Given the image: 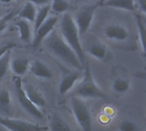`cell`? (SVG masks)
Returning a JSON list of instances; mask_svg holds the SVG:
<instances>
[{"label":"cell","mask_w":146,"mask_h":131,"mask_svg":"<svg viewBox=\"0 0 146 131\" xmlns=\"http://www.w3.org/2000/svg\"><path fill=\"white\" fill-rule=\"evenodd\" d=\"M44 41L49 51L66 65L74 68L77 70L84 69L75 51L63 39L59 33L53 29Z\"/></svg>","instance_id":"cell-1"},{"label":"cell","mask_w":146,"mask_h":131,"mask_svg":"<svg viewBox=\"0 0 146 131\" xmlns=\"http://www.w3.org/2000/svg\"><path fill=\"white\" fill-rule=\"evenodd\" d=\"M60 34L63 39L71 46V48L77 54L81 64L85 66L86 54L85 50L80 42V35L79 33L77 26L74 22V17L68 12L64 13L60 20Z\"/></svg>","instance_id":"cell-2"},{"label":"cell","mask_w":146,"mask_h":131,"mask_svg":"<svg viewBox=\"0 0 146 131\" xmlns=\"http://www.w3.org/2000/svg\"><path fill=\"white\" fill-rule=\"evenodd\" d=\"M81 81L74 90V96L82 99H105L106 94L96 83L87 63L84 66Z\"/></svg>","instance_id":"cell-3"},{"label":"cell","mask_w":146,"mask_h":131,"mask_svg":"<svg viewBox=\"0 0 146 131\" xmlns=\"http://www.w3.org/2000/svg\"><path fill=\"white\" fill-rule=\"evenodd\" d=\"M74 117L82 131H92V121L85 102L78 97H72L70 101Z\"/></svg>","instance_id":"cell-4"},{"label":"cell","mask_w":146,"mask_h":131,"mask_svg":"<svg viewBox=\"0 0 146 131\" xmlns=\"http://www.w3.org/2000/svg\"><path fill=\"white\" fill-rule=\"evenodd\" d=\"M15 88H16V92H17V98H18V101L21 106V108L29 115H31L32 117L42 120L44 118V116L43 114V112L40 111V109L38 107H37L26 95L22 85H21V79L17 76L15 79Z\"/></svg>","instance_id":"cell-5"},{"label":"cell","mask_w":146,"mask_h":131,"mask_svg":"<svg viewBox=\"0 0 146 131\" xmlns=\"http://www.w3.org/2000/svg\"><path fill=\"white\" fill-rule=\"evenodd\" d=\"M98 7V3L86 5L83 7L81 9H80V11L76 14L75 17L74 18L80 36L86 33V32L91 27Z\"/></svg>","instance_id":"cell-6"},{"label":"cell","mask_w":146,"mask_h":131,"mask_svg":"<svg viewBox=\"0 0 146 131\" xmlns=\"http://www.w3.org/2000/svg\"><path fill=\"white\" fill-rule=\"evenodd\" d=\"M0 124L9 131H48L47 126H41L28 121L0 117Z\"/></svg>","instance_id":"cell-7"},{"label":"cell","mask_w":146,"mask_h":131,"mask_svg":"<svg viewBox=\"0 0 146 131\" xmlns=\"http://www.w3.org/2000/svg\"><path fill=\"white\" fill-rule=\"evenodd\" d=\"M57 21L58 18L56 16L47 17L46 20L38 27V29L34 31L32 40V45L33 47H38L44 41V39L54 29V27L56 26Z\"/></svg>","instance_id":"cell-8"},{"label":"cell","mask_w":146,"mask_h":131,"mask_svg":"<svg viewBox=\"0 0 146 131\" xmlns=\"http://www.w3.org/2000/svg\"><path fill=\"white\" fill-rule=\"evenodd\" d=\"M21 85L23 88V90L27 96V98L38 108L44 107L46 105V101L43 94L39 92V90L35 88L33 84L26 82L21 81Z\"/></svg>","instance_id":"cell-9"},{"label":"cell","mask_w":146,"mask_h":131,"mask_svg":"<svg viewBox=\"0 0 146 131\" xmlns=\"http://www.w3.org/2000/svg\"><path fill=\"white\" fill-rule=\"evenodd\" d=\"M106 37L112 40L125 41L129 38V31L121 24H110L104 31Z\"/></svg>","instance_id":"cell-10"},{"label":"cell","mask_w":146,"mask_h":131,"mask_svg":"<svg viewBox=\"0 0 146 131\" xmlns=\"http://www.w3.org/2000/svg\"><path fill=\"white\" fill-rule=\"evenodd\" d=\"M81 77L80 71H70L66 72L62 76L60 84H59V93L62 95L66 94L76 83L79 78Z\"/></svg>","instance_id":"cell-11"},{"label":"cell","mask_w":146,"mask_h":131,"mask_svg":"<svg viewBox=\"0 0 146 131\" xmlns=\"http://www.w3.org/2000/svg\"><path fill=\"white\" fill-rule=\"evenodd\" d=\"M29 71L34 76L41 79H50L52 77V73L50 68L40 60H34L30 63Z\"/></svg>","instance_id":"cell-12"},{"label":"cell","mask_w":146,"mask_h":131,"mask_svg":"<svg viewBox=\"0 0 146 131\" xmlns=\"http://www.w3.org/2000/svg\"><path fill=\"white\" fill-rule=\"evenodd\" d=\"M13 112L12 100L6 89L0 90V117L10 118Z\"/></svg>","instance_id":"cell-13"},{"label":"cell","mask_w":146,"mask_h":131,"mask_svg":"<svg viewBox=\"0 0 146 131\" xmlns=\"http://www.w3.org/2000/svg\"><path fill=\"white\" fill-rule=\"evenodd\" d=\"M15 25L17 27L19 30L20 39L25 43H30L33 40V31L31 23L24 19H19L15 21Z\"/></svg>","instance_id":"cell-14"},{"label":"cell","mask_w":146,"mask_h":131,"mask_svg":"<svg viewBox=\"0 0 146 131\" xmlns=\"http://www.w3.org/2000/svg\"><path fill=\"white\" fill-rule=\"evenodd\" d=\"M86 51L97 59L104 60L108 53L106 46L98 40H93L86 46Z\"/></svg>","instance_id":"cell-15"},{"label":"cell","mask_w":146,"mask_h":131,"mask_svg":"<svg viewBox=\"0 0 146 131\" xmlns=\"http://www.w3.org/2000/svg\"><path fill=\"white\" fill-rule=\"evenodd\" d=\"M98 5L123 9L127 11H133L136 8L134 0H105L98 3Z\"/></svg>","instance_id":"cell-16"},{"label":"cell","mask_w":146,"mask_h":131,"mask_svg":"<svg viewBox=\"0 0 146 131\" xmlns=\"http://www.w3.org/2000/svg\"><path fill=\"white\" fill-rule=\"evenodd\" d=\"M30 63L26 58H15L10 60L9 67L12 72L17 76H24L29 70Z\"/></svg>","instance_id":"cell-17"},{"label":"cell","mask_w":146,"mask_h":131,"mask_svg":"<svg viewBox=\"0 0 146 131\" xmlns=\"http://www.w3.org/2000/svg\"><path fill=\"white\" fill-rule=\"evenodd\" d=\"M36 13H37L36 5H34L33 3L30 2H26L22 9L19 11L18 16L21 19H24V20L28 21L29 22L33 23Z\"/></svg>","instance_id":"cell-18"},{"label":"cell","mask_w":146,"mask_h":131,"mask_svg":"<svg viewBox=\"0 0 146 131\" xmlns=\"http://www.w3.org/2000/svg\"><path fill=\"white\" fill-rule=\"evenodd\" d=\"M50 131H74L70 126L57 114H53L50 121Z\"/></svg>","instance_id":"cell-19"},{"label":"cell","mask_w":146,"mask_h":131,"mask_svg":"<svg viewBox=\"0 0 146 131\" xmlns=\"http://www.w3.org/2000/svg\"><path fill=\"white\" fill-rule=\"evenodd\" d=\"M50 10V6L49 4H44L43 7H41L36 13L35 19L33 21V29L36 31L38 27L46 20V18L49 15Z\"/></svg>","instance_id":"cell-20"},{"label":"cell","mask_w":146,"mask_h":131,"mask_svg":"<svg viewBox=\"0 0 146 131\" xmlns=\"http://www.w3.org/2000/svg\"><path fill=\"white\" fill-rule=\"evenodd\" d=\"M71 4L68 0H52L50 9L57 14H64L68 12Z\"/></svg>","instance_id":"cell-21"},{"label":"cell","mask_w":146,"mask_h":131,"mask_svg":"<svg viewBox=\"0 0 146 131\" xmlns=\"http://www.w3.org/2000/svg\"><path fill=\"white\" fill-rule=\"evenodd\" d=\"M113 89L115 92L118 94H123L129 90L130 88V82L124 77L116 78L112 84Z\"/></svg>","instance_id":"cell-22"},{"label":"cell","mask_w":146,"mask_h":131,"mask_svg":"<svg viewBox=\"0 0 146 131\" xmlns=\"http://www.w3.org/2000/svg\"><path fill=\"white\" fill-rule=\"evenodd\" d=\"M136 24H137V28H138V32H139V40H140V43L142 45V50H143V52L145 54V53L146 27L144 20L139 15L136 16Z\"/></svg>","instance_id":"cell-23"},{"label":"cell","mask_w":146,"mask_h":131,"mask_svg":"<svg viewBox=\"0 0 146 131\" xmlns=\"http://www.w3.org/2000/svg\"><path fill=\"white\" fill-rule=\"evenodd\" d=\"M10 63V51H7L4 55L0 57V80L6 75L9 69Z\"/></svg>","instance_id":"cell-24"},{"label":"cell","mask_w":146,"mask_h":131,"mask_svg":"<svg viewBox=\"0 0 146 131\" xmlns=\"http://www.w3.org/2000/svg\"><path fill=\"white\" fill-rule=\"evenodd\" d=\"M120 131H142L141 128L133 121L129 119L123 120L119 125Z\"/></svg>","instance_id":"cell-25"},{"label":"cell","mask_w":146,"mask_h":131,"mask_svg":"<svg viewBox=\"0 0 146 131\" xmlns=\"http://www.w3.org/2000/svg\"><path fill=\"white\" fill-rule=\"evenodd\" d=\"M15 15V12L12 10V11H9L7 14H5L3 16L0 17V33L3 32V30H5L9 22L13 19Z\"/></svg>","instance_id":"cell-26"},{"label":"cell","mask_w":146,"mask_h":131,"mask_svg":"<svg viewBox=\"0 0 146 131\" xmlns=\"http://www.w3.org/2000/svg\"><path fill=\"white\" fill-rule=\"evenodd\" d=\"M15 46H16V45L15 43H13V42H9V43H7V44L3 45L2 46H0V57L3 55H4L7 51H11Z\"/></svg>","instance_id":"cell-27"},{"label":"cell","mask_w":146,"mask_h":131,"mask_svg":"<svg viewBox=\"0 0 146 131\" xmlns=\"http://www.w3.org/2000/svg\"><path fill=\"white\" fill-rule=\"evenodd\" d=\"M135 7L138 6V8L140 9V11L144 14L146 13V0H134Z\"/></svg>","instance_id":"cell-28"},{"label":"cell","mask_w":146,"mask_h":131,"mask_svg":"<svg viewBox=\"0 0 146 131\" xmlns=\"http://www.w3.org/2000/svg\"><path fill=\"white\" fill-rule=\"evenodd\" d=\"M25 2H30L34 5H44L48 4L50 0H24Z\"/></svg>","instance_id":"cell-29"},{"label":"cell","mask_w":146,"mask_h":131,"mask_svg":"<svg viewBox=\"0 0 146 131\" xmlns=\"http://www.w3.org/2000/svg\"><path fill=\"white\" fill-rule=\"evenodd\" d=\"M0 131H9L8 129H6L4 126H3V125H1L0 124Z\"/></svg>","instance_id":"cell-30"},{"label":"cell","mask_w":146,"mask_h":131,"mask_svg":"<svg viewBox=\"0 0 146 131\" xmlns=\"http://www.w3.org/2000/svg\"><path fill=\"white\" fill-rule=\"evenodd\" d=\"M12 0H0V2H2V3H9V2H11Z\"/></svg>","instance_id":"cell-31"},{"label":"cell","mask_w":146,"mask_h":131,"mask_svg":"<svg viewBox=\"0 0 146 131\" xmlns=\"http://www.w3.org/2000/svg\"><path fill=\"white\" fill-rule=\"evenodd\" d=\"M75 3H80V2H84V1H87V0H74Z\"/></svg>","instance_id":"cell-32"},{"label":"cell","mask_w":146,"mask_h":131,"mask_svg":"<svg viewBox=\"0 0 146 131\" xmlns=\"http://www.w3.org/2000/svg\"><path fill=\"white\" fill-rule=\"evenodd\" d=\"M104 1H105V0H100V1H99V3H102V2H104Z\"/></svg>","instance_id":"cell-33"}]
</instances>
